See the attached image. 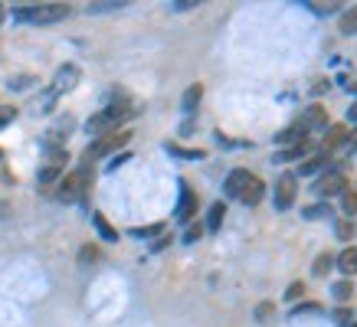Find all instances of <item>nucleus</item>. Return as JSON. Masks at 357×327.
<instances>
[{
    "label": "nucleus",
    "mask_w": 357,
    "mask_h": 327,
    "mask_svg": "<svg viewBox=\"0 0 357 327\" xmlns=\"http://www.w3.org/2000/svg\"><path fill=\"white\" fill-rule=\"evenodd\" d=\"M76 82H79V65H63L59 72H56V79H53V88H50V95H63V92H73L76 88Z\"/></svg>",
    "instance_id": "nucleus-8"
},
{
    "label": "nucleus",
    "mask_w": 357,
    "mask_h": 327,
    "mask_svg": "<svg viewBox=\"0 0 357 327\" xmlns=\"http://www.w3.org/2000/svg\"><path fill=\"white\" fill-rule=\"evenodd\" d=\"M335 298H337V301H351V298H354V282H351V278L337 282L335 285Z\"/></svg>",
    "instance_id": "nucleus-24"
},
{
    "label": "nucleus",
    "mask_w": 357,
    "mask_h": 327,
    "mask_svg": "<svg viewBox=\"0 0 357 327\" xmlns=\"http://www.w3.org/2000/svg\"><path fill=\"white\" fill-rule=\"evenodd\" d=\"M79 259H82V262H89V259H98V249H92V246H89V249H82V255H79Z\"/></svg>",
    "instance_id": "nucleus-36"
},
{
    "label": "nucleus",
    "mask_w": 357,
    "mask_h": 327,
    "mask_svg": "<svg viewBox=\"0 0 357 327\" xmlns=\"http://www.w3.org/2000/svg\"><path fill=\"white\" fill-rule=\"evenodd\" d=\"M131 141V131H112V134H102L86 147V161H98V157H109L112 151H119Z\"/></svg>",
    "instance_id": "nucleus-3"
},
{
    "label": "nucleus",
    "mask_w": 357,
    "mask_h": 327,
    "mask_svg": "<svg viewBox=\"0 0 357 327\" xmlns=\"http://www.w3.org/2000/svg\"><path fill=\"white\" fill-rule=\"evenodd\" d=\"M92 223H96V229H98V236L105 242H119V229L112 226L109 219L102 216V213H92Z\"/></svg>",
    "instance_id": "nucleus-17"
},
{
    "label": "nucleus",
    "mask_w": 357,
    "mask_h": 327,
    "mask_svg": "<svg viewBox=\"0 0 357 327\" xmlns=\"http://www.w3.org/2000/svg\"><path fill=\"white\" fill-rule=\"evenodd\" d=\"M174 216L181 219V223H190L197 216V193L190 190L187 180H181V200H177V213Z\"/></svg>",
    "instance_id": "nucleus-7"
},
{
    "label": "nucleus",
    "mask_w": 357,
    "mask_h": 327,
    "mask_svg": "<svg viewBox=\"0 0 357 327\" xmlns=\"http://www.w3.org/2000/svg\"><path fill=\"white\" fill-rule=\"evenodd\" d=\"M82 186H86V174H82V170L66 174L63 184L56 186V200H59V203H76L79 196H82Z\"/></svg>",
    "instance_id": "nucleus-6"
},
{
    "label": "nucleus",
    "mask_w": 357,
    "mask_h": 327,
    "mask_svg": "<svg viewBox=\"0 0 357 327\" xmlns=\"http://www.w3.org/2000/svg\"><path fill=\"white\" fill-rule=\"evenodd\" d=\"M321 311V305H302V308H295L292 317H302V314H318Z\"/></svg>",
    "instance_id": "nucleus-32"
},
{
    "label": "nucleus",
    "mask_w": 357,
    "mask_h": 327,
    "mask_svg": "<svg viewBox=\"0 0 357 327\" xmlns=\"http://www.w3.org/2000/svg\"><path fill=\"white\" fill-rule=\"evenodd\" d=\"M200 98H204V86H200V82H194V86H190V88L184 92V98H181V105H184L187 115H194V111H197Z\"/></svg>",
    "instance_id": "nucleus-15"
},
{
    "label": "nucleus",
    "mask_w": 357,
    "mask_h": 327,
    "mask_svg": "<svg viewBox=\"0 0 357 327\" xmlns=\"http://www.w3.org/2000/svg\"><path fill=\"white\" fill-rule=\"evenodd\" d=\"M69 3H26L17 10L20 20H30V23H59L69 17Z\"/></svg>",
    "instance_id": "nucleus-2"
},
{
    "label": "nucleus",
    "mask_w": 357,
    "mask_h": 327,
    "mask_svg": "<svg viewBox=\"0 0 357 327\" xmlns=\"http://www.w3.org/2000/svg\"><path fill=\"white\" fill-rule=\"evenodd\" d=\"M341 209H344L347 219L357 213V190H354V186H347L344 193H341Z\"/></svg>",
    "instance_id": "nucleus-22"
},
{
    "label": "nucleus",
    "mask_w": 357,
    "mask_h": 327,
    "mask_svg": "<svg viewBox=\"0 0 357 327\" xmlns=\"http://www.w3.org/2000/svg\"><path fill=\"white\" fill-rule=\"evenodd\" d=\"M308 147H312V144H308V138H305V141L292 144V147H289V151L275 154V164H285V161H298V157H305V154H308Z\"/></svg>",
    "instance_id": "nucleus-18"
},
{
    "label": "nucleus",
    "mask_w": 357,
    "mask_h": 327,
    "mask_svg": "<svg viewBox=\"0 0 357 327\" xmlns=\"http://www.w3.org/2000/svg\"><path fill=\"white\" fill-rule=\"evenodd\" d=\"M335 265L347 275V278H351V275H357V249H354V246H347L341 255H335Z\"/></svg>",
    "instance_id": "nucleus-14"
},
{
    "label": "nucleus",
    "mask_w": 357,
    "mask_h": 327,
    "mask_svg": "<svg viewBox=\"0 0 357 327\" xmlns=\"http://www.w3.org/2000/svg\"><path fill=\"white\" fill-rule=\"evenodd\" d=\"M347 144V128L344 125H328L325 128V154H331L335 147Z\"/></svg>",
    "instance_id": "nucleus-13"
},
{
    "label": "nucleus",
    "mask_w": 357,
    "mask_h": 327,
    "mask_svg": "<svg viewBox=\"0 0 357 327\" xmlns=\"http://www.w3.org/2000/svg\"><path fill=\"white\" fill-rule=\"evenodd\" d=\"M200 232H204V229H200V226H190V229H187V232H184V242H194V239H200Z\"/></svg>",
    "instance_id": "nucleus-34"
},
{
    "label": "nucleus",
    "mask_w": 357,
    "mask_h": 327,
    "mask_svg": "<svg viewBox=\"0 0 357 327\" xmlns=\"http://www.w3.org/2000/svg\"><path fill=\"white\" fill-rule=\"evenodd\" d=\"M314 196H321V200H331V196H337V193H344L347 190V177L341 174V170H328L321 180H314Z\"/></svg>",
    "instance_id": "nucleus-5"
},
{
    "label": "nucleus",
    "mask_w": 357,
    "mask_h": 327,
    "mask_svg": "<svg viewBox=\"0 0 357 327\" xmlns=\"http://www.w3.org/2000/svg\"><path fill=\"white\" fill-rule=\"evenodd\" d=\"M249 170L246 167H236V170H229V177H227V184H223V190H227V196H233V200H239V193L246 190V184H249Z\"/></svg>",
    "instance_id": "nucleus-10"
},
{
    "label": "nucleus",
    "mask_w": 357,
    "mask_h": 327,
    "mask_svg": "<svg viewBox=\"0 0 357 327\" xmlns=\"http://www.w3.org/2000/svg\"><path fill=\"white\" fill-rule=\"evenodd\" d=\"M262 196H266V184L252 174V177H249V184H246V190L239 193V203H246V207H259Z\"/></svg>",
    "instance_id": "nucleus-11"
},
{
    "label": "nucleus",
    "mask_w": 357,
    "mask_h": 327,
    "mask_svg": "<svg viewBox=\"0 0 357 327\" xmlns=\"http://www.w3.org/2000/svg\"><path fill=\"white\" fill-rule=\"evenodd\" d=\"M295 125L308 134V131H314V128H328V111L321 109V105H312V109H305L298 118H295Z\"/></svg>",
    "instance_id": "nucleus-9"
},
{
    "label": "nucleus",
    "mask_w": 357,
    "mask_h": 327,
    "mask_svg": "<svg viewBox=\"0 0 357 327\" xmlns=\"http://www.w3.org/2000/svg\"><path fill=\"white\" fill-rule=\"evenodd\" d=\"M63 170H66V154L59 151V154H56V157H53V161H50V164H46V167H43V170H40V184H43V186H50V184H53V180H56V177L63 174Z\"/></svg>",
    "instance_id": "nucleus-12"
},
{
    "label": "nucleus",
    "mask_w": 357,
    "mask_h": 327,
    "mask_svg": "<svg viewBox=\"0 0 357 327\" xmlns=\"http://www.w3.org/2000/svg\"><path fill=\"white\" fill-rule=\"evenodd\" d=\"M223 216H227V203H213V207H210V216H206V229L217 232V229L223 226Z\"/></svg>",
    "instance_id": "nucleus-19"
},
{
    "label": "nucleus",
    "mask_w": 357,
    "mask_h": 327,
    "mask_svg": "<svg viewBox=\"0 0 357 327\" xmlns=\"http://www.w3.org/2000/svg\"><path fill=\"white\" fill-rule=\"evenodd\" d=\"M167 151L171 154H177V157H204V151H187V147H177V144H167Z\"/></svg>",
    "instance_id": "nucleus-28"
},
{
    "label": "nucleus",
    "mask_w": 357,
    "mask_h": 327,
    "mask_svg": "<svg viewBox=\"0 0 357 327\" xmlns=\"http://www.w3.org/2000/svg\"><path fill=\"white\" fill-rule=\"evenodd\" d=\"M337 26H341V33H344V36H354V33H357V3L351 7V10L341 13V23H337Z\"/></svg>",
    "instance_id": "nucleus-21"
},
{
    "label": "nucleus",
    "mask_w": 357,
    "mask_h": 327,
    "mask_svg": "<svg viewBox=\"0 0 357 327\" xmlns=\"http://www.w3.org/2000/svg\"><path fill=\"white\" fill-rule=\"evenodd\" d=\"M0 161H3V151H0Z\"/></svg>",
    "instance_id": "nucleus-39"
},
{
    "label": "nucleus",
    "mask_w": 357,
    "mask_h": 327,
    "mask_svg": "<svg viewBox=\"0 0 357 327\" xmlns=\"http://www.w3.org/2000/svg\"><path fill=\"white\" fill-rule=\"evenodd\" d=\"M325 167H331V157L328 154H312V157H305L302 161V174H318V170H325Z\"/></svg>",
    "instance_id": "nucleus-16"
},
{
    "label": "nucleus",
    "mask_w": 357,
    "mask_h": 327,
    "mask_svg": "<svg viewBox=\"0 0 357 327\" xmlns=\"http://www.w3.org/2000/svg\"><path fill=\"white\" fill-rule=\"evenodd\" d=\"M0 23H3V7H0Z\"/></svg>",
    "instance_id": "nucleus-38"
},
{
    "label": "nucleus",
    "mask_w": 357,
    "mask_h": 327,
    "mask_svg": "<svg viewBox=\"0 0 357 327\" xmlns=\"http://www.w3.org/2000/svg\"><path fill=\"white\" fill-rule=\"evenodd\" d=\"M335 317H337V324H351V311H347V308H341V311H335Z\"/></svg>",
    "instance_id": "nucleus-35"
},
{
    "label": "nucleus",
    "mask_w": 357,
    "mask_h": 327,
    "mask_svg": "<svg viewBox=\"0 0 357 327\" xmlns=\"http://www.w3.org/2000/svg\"><path fill=\"white\" fill-rule=\"evenodd\" d=\"M335 232H337V239H341V242H351V239H354V219L341 216V219H337V226H335Z\"/></svg>",
    "instance_id": "nucleus-23"
},
{
    "label": "nucleus",
    "mask_w": 357,
    "mask_h": 327,
    "mask_svg": "<svg viewBox=\"0 0 357 327\" xmlns=\"http://www.w3.org/2000/svg\"><path fill=\"white\" fill-rule=\"evenodd\" d=\"M161 223H158V226H141V229H131V236H135V239H151V236H158V232H161Z\"/></svg>",
    "instance_id": "nucleus-26"
},
{
    "label": "nucleus",
    "mask_w": 357,
    "mask_h": 327,
    "mask_svg": "<svg viewBox=\"0 0 357 327\" xmlns=\"http://www.w3.org/2000/svg\"><path fill=\"white\" fill-rule=\"evenodd\" d=\"M13 118H17V109H13V105H3V109H0V128L10 125Z\"/></svg>",
    "instance_id": "nucleus-29"
},
{
    "label": "nucleus",
    "mask_w": 357,
    "mask_h": 327,
    "mask_svg": "<svg viewBox=\"0 0 357 327\" xmlns=\"http://www.w3.org/2000/svg\"><path fill=\"white\" fill-rule=\"evenodd\" d=\"M295 196H298V177L295 174H282L279 180H275V209H292Z\"/></svg>",
    "instance_id": "nucleus-4"
},
{
    "label": "nucleus",
    "mask_w": 357,
    "mask_h": 327,
    "mask_svg": "<svg viewBox=\"0 0 357 327\" xmlns=\"http://www.w3.org/2000/svg\"><path fill=\"white\" fill-rule=\"evenodd\" d=\"M131 115H138V111L131 109V105H109L105 111H98V115H92V118L86 121V131L89 134H112V131L119 128L121 121H128Z\"/></svg>",
    "instance_id": "nucleus-1"
},
{
    "label": "nucleus",
    "mask_w": 357,
    "mask_h": 327,
    "mask_svg": "<svg viewBox=\"0 0 357 327\" xmlns=\"http://www.w3.org/2000/svg\"><path fill=\"white\" fill-rule=\"evenodd\" d=\"M305 282H292L289 288H285V301H298V298H305Z\"/></svg>",
    "instance_id": "nucleus-25"
},
{
    "label": "nucleus",
    "mask_w": 357,
    "mask_h": 327,
    "mask_svg": "<svg viewBox=\"0 0 357 327\" xmlns=\"http://www.w3.org/2000/svg\"><path fill=\"white\" fill-rule=\"evenodd\" d=\"M325 213L331 216V209H328V207H308V209H305V216H308V219H321Z\"/></svg>",
    "instance_id": "nucleus-31"
},
{
    "label": "nucleus",
    "mask_w": 357,
    "mask_h": 327,
    "mask_svg": "<svg viewBox=\"0 0 357 327\" xmlns=\"http://www.w3.org/2000/svg\"><path fill=\"white\" fill-rule=\"evenodd\" d=\"M354 327H357V324H354Z\"/></svg>",
    "instance_id": "nucleus-40"
},
{
    "label": "nucleus",
    "mask_w": 357,
    "mask_h": 327,
    "mask_svg": "<svg viewBox=\"0 0 357 327\" xmlns=\"http://www.w3.org/2000/svg\"><path fill=\"white\" fill-rule=\"evenodd\" d=\"M305 7H312L314 13H335L341 3H305Z\"/></svg>",
    "instance_id": "nucleus-30"
},
{
    "label": "nucleus",
    "mask_w": 357,
    "mask_h": 327,
    "mask_svg": "<svg viewBox=\"0 0 357 327\" xmlns=\"http://www.w3.org/2000/svg\"><path fill=\"white\" fill-rule=\"evenodd\" d=\"M272 314H275V308H272L269 301H262V305L256 308V321H259V324H266V321H269Z\"/></svg>",
    "instance_id": "nucleus-27"
},
{
    "label": "nucleus",
    "mask_w": 357,
    "mask_h": 327,
    "mask_svg": "<svg viewBox=\"0 0 357 327\" xmlns=\"http://www.w3.org/2000/svg\"><path fill=\"white\" fill-rule=\"evenodd\" d=\"M119 7H125V3H89V10H92V13H102V10H119Z\"/></svg>",
    "instance_id": "nucleus-33"
},
{
    "label": "nucleus",
    "mask_w": 357,
    "mask_h": 327,
    "mask_svg": "<svg viewBox=\"0 0 357 327\" xmlns=\"http://www.w3.org/2000/svg\"><path fill=\"white\" fill-rule=\"evenodd\" d=\"M347 121H354V125H357V102L351 105V109H347Z\"/></svg>",
    "instance_id": "nucleus-37"
},
{
    "label": "nucleus",
    "mask_w": 357,
    "mask_h": 327,
    "mask_svg": "<svg viewBox=\"0 0 357 327\" xmlns=\"http://www.w3.org/2000/svg\"><path fill=\"white\" fill-rule=\"evenodd\" d=\"M331 265H335V255H331V252H321V255L314 259V265H312L314 278H325V275L331 272Z\"/></svg>",
    "instance_id": "nucleus-20"
}]
</instances>
